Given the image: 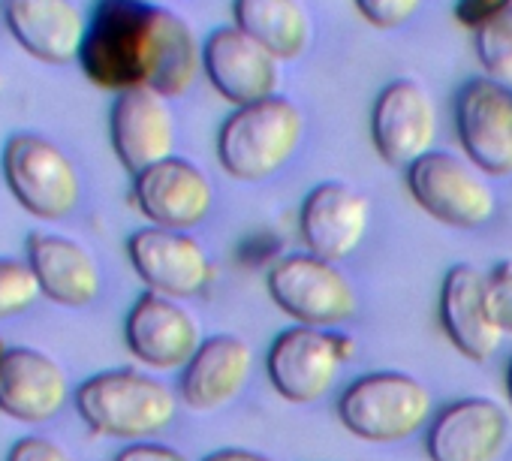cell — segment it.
Here are the masks:
<instances>
[{"mask_svg":"<svg viewBox=\"0 0 512 461\" xmlns=\"http://www.w3.org/2000/svg\"><path fill=\"white\" fill-rule=\"evenodd\" d=\"M79 67L103 91L151 88L172 100L193 88L202 46L181 16L160 4L94 0Z\"/></svg>","mask_w":512,"mask_h":461,"instance_id":"6da1fadb","label":"cell"},{"mask_svg":"<svg viewBox=\"0 0 512 461\" xmlns=\"http://www.w3.org/2000/svg\"><path fill=\"white\" fill-rule=\"evenodd\" d=\"M73 404L94 434L130 443L166 431L178 413L175 392L133 368H112L82 380L73 392Z\"/></svg>","mask_w":512,"mask_h":461,"instance_id":"7a4b0ae2","label":"cell"},{"mask_svg":"<svg viewBox=\"0 0 512 461\" xmlns=\"http://www.w3.org/2000/svg\"><path fill=\"white\" fill-rule=\"evenodd\" d=\"M305 136V115L287 97H269L235 109L217 133L223 169L241 181H263L284 169Z\"/></svg>","mask_w":512,"mask_h":461,"instance_id":"3957f363","label":"cell"},{"mask_svg":"<svg viewBox=\"0 0 512 461\" xmlns=\"http://www.w3.org/2000/svg\"><path fill=\"white\" fill-rule=\"evenodd\" d=\"M0 172L16 202L40 220H64L82 199L76 163L46 136L22 130L0 151Z\"/></svg>","mask_w":512,"mask_h":461,"instance_id":"277c9868","label":"cell"},{"mask_svg":"<svg viewBox=\"0 0 512 461\" xmlns=\"http://www.w3.org/2000/svg\"><path fill=\"white\" fill-rule=\"evenodd\" d=\"M431 413L428 389L401 371H377L347 386L338 401L344 428L362 440L395 443L425 425Z\"/></svg>","mask_w":512,"mask_h":461,"instance_id":"5b68a950","label":"cell"},{"mask_svg":"<svg viewBox=\"0 0 512 461\" xmlns=\"http://www.w3.org/2000/svg\"><path fill=\"white\" fill-rule=\"evenodd\" d=\"M356 356V341L344 332H320L311 326L287 329L275 338L266 368L272 386L293 404L320 401L344 362Z\"/></svg>","mask_w":512,"mask_h":461,"instance_id":"8992f818","label":"cell"},{"mask_svg":"<svg viewBox=\"0 0 512 461\" xmlns=\"http://www.w3.org/2000/svg\"><path fill=\"white\" fill-rule=\"evenodd\" d=\"M269 293L284 314L311 329L347 323L359 308L347 275L335 263H326L314 254L278 260L269 272Z\"/></svg>","mask_w":512,"mask_h":461,"instance_id":"52a82bcc","label":"cell"},{"mask_svg":"<svg viewBox=\"0 0 512 461\" xmlns=\"http://www.w3.org/2000/svg\"><path fill=\"white\" fill-rule=\"evenodd\" d=\"M413 199L437 220L473 229L491 220L497 199L479 166L452 151H431L407 169Z\"/></svg>","mask_w":512,"mask_h":461,"instance_id":"ba28073f","label":"cell"},{"mask_svg":"<svg viewBox=\"0 0 512 461\" xmlns=\"http://www.w3.org/2000/svg\"><path fill=\"white\" fill-rule=\"evenodd\" d=\"M371 139L389 166H413L437 139V106L416 79L389 82L371 112Z\"/></svg>","mask_w":512,"mask_h":461,"instance_id":"9c48e42d","label":"cell"},{"mask_svg":"<svg viewBox=\"0 0 512 461\" xmlns=\"http://www.w3.org/2000/svg\"><path fill=\"white\" fill-rule=\"evenodd\" d=\"M202 70L217 94L238 109L275 97L281 85V58L247 37L238 25L208 34L202 43Z\"/></svg>","mask_w":512,"mask_h":461,"instance_id":"30bf717a","label":"cell"},{"mask_svg":"<svg viewBox=\"0 0 512 461\" xmlns=\"http://www.w3.org/2000/svg\"><path fill=\"white\" fill-rule=\"evenodd\" d=\"M127 257L151 293L169 299L199 296L211 281V260L205 248L181 229L142 226L127 239Z\"/></svg>","mask_w":512,"mask_h":461,"instance_id":"8fae6325","label":"cell"},{"mask_svg":"<svg viewBox=\"0 0 512 461\" xmlns=\"http://www.w3.org/2000/svg\"><path fill=\"white\" fill-rule=\"evenodd\" d=\"M455 124L473 166L512 175V88L479 76L458 91Z\"/></svg>","mask_w":512,"mask_h":461,"instance_id":"7c38bea8","label":"cell"},{"mask_svg":"<svg viewBox=\"0 0 512 461\" xmlns=\"http://www.w3.org/2000/svg\"><path fill=\"white\" fill-rule=\"evenodd\" d=\"M127 350L157 371L184 368L202 347V332L196 317L175 299L160 293H142L124 320Z\"/></svg>","mask_w":512,"mask_h":461,"instance_id":"4fadbf2b","label":"cell"},{"mask_svg":"<svg viewBox=\"0 0 512 461\" xmlns=\"http://www.w3.org/2000/svg\"><path fill=\"white\" fill-rule=\"evenodd\" d=\"M133 202L139 214L151 220V226L184 233L208 217L214 205V187L196 163L169 157L133 175Z\"/></svg>","mask_w":512,"mask_h":461,"instance_id":"5bb4252c","label":"cell"},{"mask_svg":"<svg viewBox=\"0 0 512 461\" xmlns=\"http://www.w3.org/2000/svg\"><path fill=\"white\" fill-rule=\"evenodd\" d=\"M299 226L314 257L326 263L347 260L368 236L371 199L344 181H323L305 196Z\"/></svg>","mask_w":512,"mask_h":461,"instance_id":"9a60e30c","label":"cell"},{"mask_svg":"<svg viewBox=\"0 0 512 461\" xmlns=\"http://www.w3.org/2000/svg\"><path fill=\"white\" fill-rule=\"evenodd\" d=\"M109 136L121 166L130 175L175 157V118L169 100L151 88L115 94L109 109Z\"/></svg>","mask_w":512,"mask_h":461,"instance_id":"2e32d148","label":"cell"},{"mask_svg":"<svg viewBox=\"0 0 512 461\" xmlns=\"http://www.w3.org/2000/svg\"><path fill=\"white\" fill-rule=\"evenodd\" d=\"M509 413L491 398L446 404L428 428L431 461H497L509 443Z\"/></svg>","mask_w":512,"mask_h":461,"instance_id":"e0dca14e","label":"cell"},{"mask_svg":"<svg viewBox=\"0 0 512 461\" xmlns=\"http://www.w3.org/2000/svg\"><path fill=\"white\" fill-rule=\"evenodd\" d=\"M4 25L28 55L46 64L79 61L88 31L76 0H4Z\"/></svg>","mask_w":512,"mask_h":461,"instance_id":"ac0fdd59","label":"cell"},{"mask_svg":"<svg viewBox=\"0 0 512 461\" xmlns=\"http://www.w3.org/2000/svg\"><path fill=\"white\" fill-rule=\"evenodd\" d=\"M25 263L31 266L40 293L64 308H88L103 287L100 266L88 248L58 233H31L25 242Z\"/></svg>","mask_w":512,"mask_h":461,"instance_id":"d6986e66","label":"cell"},{"mask_svg":"<svg viewBox=\"0 0 512 461\" xmlns=\"http://www.w3.org/2000/svg\"><path fill=\"white\" fill-rule=\"evenodd\" d=\"M70 398L67 371L43 350L10 347L0 365V413L19 422H46Z\"/></svg>","mask_w":512,"mask_h":461,"instance_id":"ffe728a7","label":"cell"},{"mask_svg":"<svg viewBox=\"0 0 512 461\" xmlns=\"http://www.w3.org/2000/svg\"><path fill=\"white\" fill-rule=\"evenodd\" d=\"M440 323L446 338L473 362H485L497 353L503 332L497 329L488 296L485 275L476 266H452L440 290Z\"/></svg>","mask_w":512,"mask_h":461,"instance_id":"44dd1931","label":"cell"},{"mask_svg":"<svg viewBox=\"0 0 512 461\" xmlns=\"http://www.w3.org/2000/svg\"><path fill=\"white\" fill-rule=\"evenodd\" d=\"M253 353L241 338L214 335L202 341L196 356L181 368L178 392L190 410L211 413L241 395L250 380Z\"/></svg>","mask_w":512,"mask_h":461,"instance_id":"7402d4cb","label":"cell"},{"mask_svg":"<svg viewBox=\"0 0 512 461\" xmlns=\"http://www.w3.org/2000/svg\"><path fill=\"white\" fill-rule=\"evenodd\" d=\"M235 25L263 43L275 58H299L314 37L311 13L302 0H232Z\"/></svg>","mask_w":512,"mask_h":461,"instance_id":"603a6c76","label":"cell"},{"mask_svg":"<svg viewBox=\"0 0 512 461\" xmlns=\"http://www.w3.org/2000/svg\"><path fill=\"white\" fill-rule=\"evenodd\" d=\"M476 55L488 79L512 88V10L476 31Z\"/></svg>","mask_w":512,"mask_h":461,"instance_id":"cb8c5ba5","label":"cell"},{"mask_svg":"<svg viewBox=\"0 0 512 461\" xmlns=\"http://www.w3.org/2000/svg\"><path fill=\"white\" fill-rule=\"evenodd\" d=\"M37 278L25 260L0 257V320L25 314L40 299Z\"/></svg>","mask_w":512,"mask_h":461,"instance_id":"d4e9b609","label":"cell"},{"mask_svg":"<svg viewBox=\"0 0 512 461\" xmlns=\"http://www.w3.org/2000/svg\"><path fill=\"white\" fill-rule=\"evenodd\" d=\"M485 296L497 329L503 335H512V260L494 266L485 275Z\"/></svg>","mask_w":512,"mask_h":461,"instance_id":"484cf974","label":"cell"},{"mask_svg":"<svg viewBox=\"0 0 512 461\" xmlns=\"http://www.w3.org/2000/svg\"><path fill=\"white\" fill-rule=\"evenodd\" d=\"M356 7L377 28H401L419 13L422 0H356Z\"/></svg>","mask_w":512,"mask_h":461,"instance_id":"4316f807","label":"cell"},{"mask_svg":"<svg viewBox=\"0 0 512 461\" xmlns=\"http://www.w3.org/2000/svg\"><path fill=\"white\" fill-rule=\"evenodd\" d=\"M7 461H73V455L64 446H58L55 440H49V437L28 434V437H19L10 446Z\"/></svg>","mask_w":512,"mask_h":461,"instance_id":"83f0119b","label":"cell"},{"mask_svg":"<svg viewBox=\"0 0 512 461\" xmlns=\"http://www.w3.org/2000/svg\"><path fill=\"white\" fill-rule=\"evenodd\" d=\"M512 10V0H455V19L473 31Z\"/></svg>","mask_w":512,"mask_h":461,"instance_id":"f1b7e54d","label":"cell"},{"mask_svg":"<svg viewBox=\"0 0 512 461\" xmlns=\"http://www.w3.org/2000/svg\"><path fill=\"white\" fill-rule=\"evenodd\" d=\"M115 461H190L184 458L178 449L172 446H163V443H151V440H139V443H127Z\"/></svg>","mask_w":512,"mask_h":461,"instance_id":"f546056e","label":"cell"},{"mask_svg":"<svg viewBox=\"0 0 512 461\" xmlns=\"http://www.w3.org/2000/svg\"><path fill=\"white\" fill-rule=\"evenodd\" d=\"M202 461H272L260 452H250V449H217L211 455H205Z\"/></svg>","mask_w":512,"mask_h":461,"instance_id":"4dcf8cb0","label":"cell"},{"mask_svg":"<svg viewBox=\"0 0 512 461\" xmlns=\"http://www.w3.org/2000/svg\"><path fill=\"white\" fill-rule=\"evenodd\" d=\"M7 353H10V344L0 338V365H4V359H7Z\"/></svg>","mask_w":512,"mask_h":461,"instance_id":"1f68e13d","label":"cell"},{"mask_svg":"<svg viewBox=\"0 0 512 461\" xmlns=\"http://www.w3.org/2000/svg\"><path fill=\"white\" fill-rule=\"evenodd\" d=\"M506 392H509V404H512V362H509V371H506Z\"/></svg>","mask_w":512,"mask_h":461,"instance_id":"d6a6232c","label":"cell"},{"mask_svg":"<svg viewBox=\"0 0 512 461\" xmlns=\"http://www.w3.org/2000/svg\"><path fill=\"white\" fill-rule=\"evenodd\" d=\"M0 22H4V0H0Z\"/></svg>","mask_w":512,"mask_h":461,"instance_id":"836d02e7","label":"cell"},{"mask_svg":"<svg viewBox=\"0 0 512 461\" xmlns=\"http://www.w3.org/2000/svg\"><path fill=\"white\" fill-rule=\"evenodd\" d=\"M148 4H160V0H148Z\"/></svg>","mask_w":512,"mask_h":461,"instance_id":"e575fe53","label":"cell"}]
</instances>
